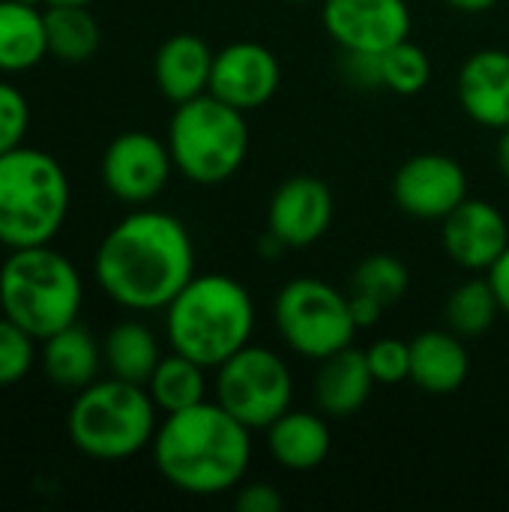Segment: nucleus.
I'll return each mask as SVG.
<instances>
[{
  "mask_svg": "<svg viewBox=\"0 0 509 512\" xmlns=\"http://www.w3.org/2000/svg\"><path fill=\"white\" fill-rule=\"evenodd\" d=\"M93 273L105 297L129 312H165L195 276L189 228L153 207L123 216L99 243Z\"/></svg>",
  "mask_w": 509,
  "mask_h": 512,
  "instance_id": "obj_1",
  "label": "nucleus"
},
{
  "mask_svg": "<svg viewBox=\"0 0 509 512\" xmlns=\"http://www.w3.org/2000/svg\"><path fill=\"white\" fill-rule=\"evenodd\" d=\"M153 465L162 480L195 498L234 492L252 462V429L216 399L165 414L153 435Z\"/></svg>",
  "mask_w": 509,
  "mask_h": 512,
  "instance_id": "obj_2",
  "label": "nucleus"
},
{
  "mask_svg": "<svg viewBox=\"0 0 509 512\" xmlns=\"http://www.w3.org/2000/svg\"><path fill=\"white\" fill-rule=\"evenodd\" d=\"M255 318V300L243 282L228 273H195L165 306V336L171 351L216 369L252 342Z\"/></svg>",
  "mask_w": 509,
  "mask_h": 512,
  "instance_id": "obj_3",
  "label": "nucleus"
},
{
  "mask_svg": "<svg viewBox=\"0 0 509 512\" xmlns=\"http://www.w3.org/2000/svg\"><path fill=\"white\" fill-rule=\"evenodd\" d=\"M84 306V282L78 267L51 243L9 249L0 267V309L33 339L78 321Z\"/></svg>",
  "mask_w": 509,
  "mask_h": 512,
  "instance_id": "obj_4",
  "label": "nucleus"
},
{
  "mask_svg": "<svg viewBox=\"0 0 509 512\" xmlns=\"http://www.w3.org/2000/svg\"><path fill=\"white\" fill-rule=\"evenodd\" d=\"M69 177L63 165L36 147L0 156V243L9 249L51 243L69 216Z\"/></svg>",
  "mask_w": 509,
  "mask_h": 512,
  "instance_id": "obj_5",
  "label": "nucleus"
},
{
  "mask_svg": "<svg viewBox=\"0 0 509 512\" xmlns=\"http://www.w3.org/2000/svg\"><path fill=\"white\" fill-rule=\"evenodd\" d=\"M159 429V408L153 405L144 384H132L123 378L93 381L78 390L66 432L75 450L99 462L132 459L153 444Z\"/></svg>",
  "mask_w": 509,
  "mask_h": 512,
  "instance_id": "obj_6",
  "label": "nucleus"
},
{
  "mask_svg": "<svg viewBox=\"0 0 509 512\" xmlns=\"http://www.w3.org/2000/svg\"><path fill=\"white\" fill-rule=\"evenodd\" d=\"M165 144L180 171L195 186H219L231 180L249 153L246 114L213 93H201L174 105Z\"/></svg>",
  "mask_w": 509,
  "mask_h": 512,
  "instance_id": "obj_7",
  "label": "nucleus"
},
{
  "mask_svg": "<svg viewBox=\"0 0 509 512\" xmlns=\"http://www.w3.org/2000/svg\"><path fill=\"white\" fill-rule=\"evenodd\" d=\"M273 321L282 342L315 363L354 345L357 336L351 300L330 282L309 276L282 285L273 303Z\"/></svg>",
  "mask_w": 509,
  "mask_h": 512,
  "instance_id": "obj_8",
  "label": "nucleus"
},
{
  "mask_svg": "<svg viewBox=\"0 0 509 512\" xmlns=\"http://www.w3.org/2000/svg\"><path fill=\"white\" fill-rule=\"evenodd\" d=\"M213 399L243 426L258 432L291 408L294 375L276 351L249 342L216 366Z\"/></svg>",
  "mask_w": 509,
  "mask_h": 512,
  "instance_id": "obj_9",
  "label": "nucleus"
},
{
  "mask_svg": "<svg viewBox=\"0 0 509 512\" xmlns=\"http://www.w3.org/2000/svg\"><path fill=\"white\" fill-rule=\"evenodd\" d=\"M99 171H102L105 189L117 201L129 207H147L168 186L174 159L162 138L132 129V132L117 135L105 147Z\"/></svg>",
  "mask_w": 509,
  "mask_h": 512,
  "instance_id": "obj_10",
  "label": "nucleus"
},
{
  "mask_svg": "<svg viewBox=\"0 0 509 512\" xmlns=\"http://www.w3.org/2000/svg\"><path fill=\"white\" fill-rule=\"evenodd\" d=\"M321 24L342 51L384 54L411 36L408 0H324Z\"/></svg>",
  "mask_w": 509,
  "mask_h": 512,
  "instance_id": "obj_11",
  "label": "nucleus"
},
{
  "mask_svg": "<svg viewBox=\"0 0 509 512\" xmlns=\"http://www.w3.org/2000/svg\"><path fill=\"white\" fill-rule=\"evenodd\" d=\"M393 198L414 219L444 222L468 198V174L447 153H417L396 171Z\"/></svg>",
  "mask_w": 509,
  "mask_h": 512,
  "instance_id": "obj_12",
  "label": "nucleus"
},
{
  "mask_svg": "<svg viewBox=\"0 0 509 512\" xmlns=\"http://www.w3.org/2000/svg\"><path fill=\"white\" fill-rule=\"evenodd\" d=\"M282 84L279 57L261 42H231L216 51L210 93L240 108L243 114L267 105Z\"/></svg>",
  "mask_w": 509,
  "mask_h": 512,
  "instance_id": "obj_13",
  "label": "nucleus"
},
{
  "mask_svg": "<svg viewBox=\"0 0 509 512\" xmlns=\"http://www.w3.org/2000/svg\"><path fill=\"white\" fill-rule=\"evenodd\" d=\"M333 192L312 174H294L273 192L267 204V231L285 249H306L318 243L333 225Z\"/></svg>",
  "mask_w": 509,
  "mask_h": 512,
  "instance_id": "obj_14",
  "label": "nucleus"
},
{
  "mask_svg": "<svg viewBox=\"0 0 509 512\" xmlns=\"http://www.w3.org/2000/svg\"><path fill=\"white\" fill-rule=\"evenodd\" d=\"M441 243L462 270L483 273L509 246L507 216L483 198H465L441 222Z\"/></svg>",
  "mask_w": 509,
  "mask_h": 512,
  "instance_id": "obj_15",
  "label": "nucleus"
},
{
  "mask_svg": "<svg viewBox=\"0 0 509 512\" xmlns=\"http://www.w3.org/2000/svg\"><path fill=\"white\" fill-rule=\"evenodd\" d=\"M459 102L465 114L486 129L509 126V51L480 48L474 51L456 81Z\"/></svg>",
  "mask_w": 509,
  "mask_h": 512,
  "instance_id": "obj_16",
  "label": "nucleus"
},
{
  "mask_svg": "<svg viewBox=\"0 0 509 512\" xmlns=\"http://www.w3.org/2000/svg\"><path fill=\"white\" fill-rule=\"evenodd\" d=\"M375 387V375L369 369L366 351L348 345L324 360H318L315 378H312V396L324 417H351L357 414Z\"/></svg>",
  "mask_w": 509,
  "mask_h": 512,
  "instance_id": "obj_17",
  "label": "nucleus"
},
{
  "mask_svg": "<svg viewBox=\"0 0 509 512\" xmlns=\"http://www.w3.org/2000/svg\"><path fill=\"white\" fill-rule=\"evenodd\" d=\"M213 57L216 51L195 33L168 36L153 57V78L159 93L174 105L210 93Z\"/></svg>",
  "mask_w": 509,
  "mask_h": 512,
  "instance_id": "obj_18",
  "label": "nucleus"
},
{
  "mask_svg": "<svg viewBox=\"0 0 509 512\" xmlns=\"http://www.w3.org/2000/svg\"><path fill=\"white\" fill-rule=\"evenodd\" d=\"M471 357L459 333L426 330L411 339V384L429 396H450L465 387Z\"/></svg>",
  "mask_w": 509,
  "mask_h": 512,
  "instance_id": "obj_19",
  "label": "nucleus"
},
{
  "mask_svg": "<svg viewBox=\"0 0 509 512\" xmlns=\"http://www.w3.org/2000/svg\"><path fill=\"white\" fill-rule=\"evenodd\" d=\"M264 432H267V450L273 462L291 474H306V471L321 468L333 447L330 426L315 411L288 408Z\"/></svg>",
  "mask_w": 509,
  "mask_h": 512,
  "instance_id": "obj_20",
  "label": "nucleus"
},
{
  "mask_svg": "<svg viewBox=\"0 0 509 512\" xmlns=\"http://www.w3.org/2000/svg\"><path fill=\"white\" fill-rule=\"evenodd\" d=\"M39 366L45 378L60 387V390H84L99 378V369L105 366L102 360V345L90 330H84L78 321L51 333L39 345Z\"/></svg>",
  "mask_w": 509,
  "mask_h": 512,
  "instance_id": "obj_21",
  "label": "nucleus"
},
{
  "mask_svg": "<svg viewBox=\"0 0 509 512\" xmlns=\"http://www.w3.org/2000/svg\"><path fill=\"white\" fill-rule=\"evenodd\" d=\"M48 57L45 9L0 0V72H27Z\"/></svg>",
  "mask_w": 509,
  "mask_h": 512,
  "instance_id": "obj_22",
  "label": "nucleus"
},
{
  "mask_svg": "<svg viewBox=\"0 0 509 512\" xmlns=\"http://www.w3.org/2000/svg\"><path fill=\"white\" fill-rule=\"evenodd\" d=\"M102 360L114 378L147 384L162 360L156 333L141 321H120L102 339Z\"/></svg>",
  "mask_w": 509,
  "mask_h": 512,
  "instance_id": "obj_23",
  "label": "nucleus"
},
{
  "mask_svg": "<svg viewBox=\"0 0 509 512\" xmlns=\"http://www.w3.org/2000/svg\"><path fill=\"white\" fill-rule=\"evenodd\" d=\"M45 39H48L51 57L63 63H84L99 51L102 30L93 12L81 3H48Z\"/></svg>",
  "mask_w": 509,
  "mask_h": 512,
  "instance_id": "obj_24",
  "label": "nucleus"
},
{
  "mask_svg": "<svg viewBox=\"0 0 509 512\" xmlns=\"http://www.w3.org/2000/svg\"><path fill=\"white\" fill-rule=\"evenodd\" d=\"M144 387L162 414H177L207 399V369L192 357L171 351L159 360Z\"/></svg>",
  "mask_w": 509,
  "mask_h": 512,
  "instance_id": "obj_25",
  "label": "nucleus"
},
{
  "mask_svg": "<svg viewBox=\"0 0 509 512\" xmlns=\"http://www.w3.org/2000/svg\"><path fill=\"white\" fill-rule=\"evenodd\" d=\"M498 315H501V303H498L489 279H468V282L456 285L444 306L447 327L453 333H459L462 339L489 333L495 327Z\"/></svg>",
  "mask_w": 509,
  "mask_h": 512,
  "instance_id": "obj_26",
  "label": "nucleus"
},
{
  "mask_svg": "<svg viewBox=\"0 0 509 512\" xmlns=\"http://www.w3.org/2000/svg\"><path fill=\"white\" fill-rule=\"evenodd\" d=\"M381 72H384L387 90H393L399 96H417L432 81V60H429L426 48L411 42V36H408L381 54Z\"/></svg>",
  "mask_w": 509,
  "mask_h": 512,
  "instance_id": "obj_27",
  "label": "nucleus"
},
{
  "mask_svg": "<svg viewBox=\"0 0 509 512\" xmlns=\"http://www.w3.org/2000/svg\"><path fill=\"white\" fill-rule=\"evenodd\" d=\"M408 285H411L408 267L396 255H384V252L363 258L351 279V291L366 294V297L378 300L381 306L399 303L405 297Z\"/></svg>",
  "mask_w": 509,
  "mask_h": 512,
  "instance_id": "obj_28",
  "label": "nucleus"
},
{
  "mask_svg": "<svg viewBox=\"0 0 509 512\" xmlns=\"http://www.w3.org/2000/svg\"><path fill=\"white\" fill-rule=\"evenodd\" d=\"M36 342L12 318L0 315V387L24 381L36 363Z\"/></svg>",
  "mask_w": 509,
  "mask_h": 512,
  "instance_id": "obj_29",
  "label": "nucleus"
},
{
  "mask_svg": "<svg viewBox=\"0 0 509 512\" xmlns=\"http://www.w3.org/2000/svg\"><path fill=\"white\" fill-rule=\"evenodd\" d=\"M366 360L375 375V384L396 387L411 378V342H405V339L384 336V339L372 342L366 348Z\"/></svg>",
  "mask_w": 509,
  "mask_h": 512,
  "instance_id": "obj_30",
  "label": "nucleus"
},
{
  "mask_svg": "<svg viewBox=\"0 0 509 512\" xmlns=\"http://www.w3.org/2000/svg\"><path fill=\"white\" fill-rule=\"evenodd\" d=\"M27 126H30V105L24 93L15 84L0 81V156L24 144Z\"/></svg>",
  "mask_w": 509,
  "mask_h": 512,
  "instance_id": "obj_31",
  "label": "nucleus"
},
{
  "mask_svg": "<svg viewBox=\"0 0 509 512\" xmlns=\"http://www.w3.org/2000/svg\"><path fill=\"white\" fill-rule=\"evenodd\" d=\"M342 75L357 90H378L384 87L381 54L369 51H342Z\"/></svg>",
  "mask_w": 509,
  "mask_h": 512,
  "instance_id": "obj_32",
  "label": "nucleus"
},
{
  "mask_svg": "<svg viewBox=\"0 0 509 512\" xmlns=\"http://www.w3.org/2000/svg\"><path fill=\"white\" fill-rule=\"evenodd\" d=\"M234 507L240 512H282L285 498L273 483H240L234 489Z\"/></svg>",
  "mask_w": 509,
  "mask_h": 512,
  "instance_id": "obj_33",
  "label": "nucleus"
},
{
  "mask_svg": "<svg viewBox=\"0 0 509 512\" xmlns=\"http://www.w3.org/2000/svg\"><path fill=\"white\" fill-rule=\"evenodd\" d=\"M351 315H354V324H357V330H369V327H375L378 324V318L384 315V309L387 306H381L378 300H372V297H366V294H357V291H351Z\"/></svg>",
  "mask_w": 509,
  "mask_h": 512,
  "instance_id": "obj_34",
  "label": "nucleus"
},
{
  "mask_svg": "<svg viewBox=\"0 0 509 512\" xmlns=\"http://www.w3.org/2000/svg\"><path fill=\"white\" fill-rule=\"evenodd\" d=\"M486 279H489V285L501 303V312L509 315V246L501 252V258L486 270Z\"/></svg>",
  "mask_w": 509,
  "mask_h": 512,
  "instance_id": "obj_35",
  "label": "nucleus"
},
{
  "mask_svg": "<svg viewBox=\"0 0 509 512\" xmlns=\"http://www.w3.org/2000/svg\"><path fill=\"white\" fill-rule=\"evenodd\" d=\"M444 3H450L453 9H459V12H465V15H480V12L495 9L501 0H444Z\"/></svg>",
  "mask_w": 509,
  "mask_h": 512,
  "instance_id": "obj_36",
  "label": "nucleus"
},
{
  "mask_svg": "<svg viewBox=\"0 0 509 512\" xmlns=\"http://www.w3.org/2000/svg\"><path fill=\"white\" fill-rule=\"evenodd\" d=\"M495 159H498V171H501V177L509 183V126L507 129H501V135H498Z\"/></svg>",
  "mask_w": 509,
  "mask_h": 512,
  "instance_id": "obj_37",
  "label": "nucleus"
},
{
  "mask_svg": "<svg viewBox=\"0 0 509 512\" xmlns=\"http://www.w3.org/2000/svg\"><path fill=\"white\" fill-rule=\"evenodd\" d=\"M48 3H81V6H90L93 0H48Z\"/></svg>",
  "mask_w": 509,
  "mask_h": 512,
  "instance_id": "obj_38",
  "label": "nucleus"
},
{
  "mask_svg": "<svg viewBox=\"0 0 509 512\" xmlns=\"http://www.w3.org/2000/svg\"><path fill=\"white\" fill-rule=\"evenodd\" d=\"M18 3H27V6H48V0H18Z\"/></svg>",
  "mask_w": 509,
  "mask_h": 512,
  "instance_id": "obj_39",
  "label": "nucleus"
},
{
  "mask_svg": "<svg viewBox=\"0 0 509 512\" xmlns=\"http://www.w3.org/2000/svg\"><path fill=\"white\" fill-rule=\"evenodd\" d=\"M288 3H312V0H288Z\"/></svg>",
  "mask_w": 509,
  "mask_h": 512,
  "instance_id": "obj_40",
  "label": "nucleus"
}]
</instances>
